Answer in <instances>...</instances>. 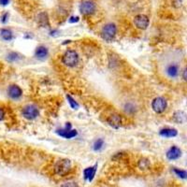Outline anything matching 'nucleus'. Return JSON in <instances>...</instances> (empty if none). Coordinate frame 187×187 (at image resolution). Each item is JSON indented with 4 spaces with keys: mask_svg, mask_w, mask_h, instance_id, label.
<instances>
[{
    "mask_svg": "<svg viewBox=\"0 0 187 187\" xmlns=\"http://www.w3.org/2000/svg\"><path fill=\"white\" fill-rule=\"evenodd\" d=\"M39 114V110L37 106L35 105H27L23 110V115L24 118L28 120L36 119Z\"/></svg>",
    "mask_w": 187,
    "mask_h": 187,
    "instance_id": "nucleus-5",
    "label": "nucleus"
},
{
    "mask_svg": "<svg viewBox=\"0 0 187 187\" xmlns=\"http://www.w3.org/2000/svg\"><path fill=\"white\" fill-rule=\"evenodd\" d=\"M79 20H80V18L78 16H72L69 19V23H77V22H79Z\"/></svg>",
    "mask_w": 187,
    "mask_h": 187,
    "instance_id": "nucleus-25",
    "label": "nucleus"
},
{
    "mask_svg": "<svg viewBox=\"0 0 187 187\" xmlns=\"http://www.w3.org/2000/svg\"><path fill=\"white\" fill-rule=\"evenodd\" d=\"M160 135L165 138H173L178 135V131L175 128H164L160 131Z\"/></svg>",
    "mask_w": 187,
    "mask_h": 187,
    "instance_id": "nucleus-14",
    "label": "nucleus"
},
{
    "mask_svg": "<svg viewBox=\"0 0 187 187\" xmlns=\"http://www.w3.org/2000/svg\"><path fill=\"white\" fill-rule=\"evenodd\" d=\"M4 117H5V112H4L3 109L0 108V121H2L4 119Z\"/></svg>",
    "mask_w": 187,
    "mask_h": 187,
    "instance_id": "nucleus-26",
    "label": "nucleus"
},
{
    "mask_svg": "<svg viewBox=\"0 0 187 187\" xmlns=\"http://www.w3.org/2000/svg\"><path fill=\"white\" fill-rule=\"evenodd\" d=\"M174 172L177 176H179L181 179H185L186 178V171L185 170H181L179 168H174Z\"/></svg>",
    "mask_w": 187,
    "mask_h": 187,
    "instance_id": "nucleus-22",
    "label": "nucleus"
},
{
    "mask_svg": "<svg viewBox=\"0 0 187 187\" xmlns=\"http://www.w3.org/2000/svg\"><path fill=\"white\" fill-rule=\"evenodd\" d=\"M103 146H104V140L102 139H98V140L95 141V143H94V150L99 151L103 148Z\"/></svg>",
    "mask_w": 187,
    "mask_h": 187,
    "instance_id": "nucleus-20",
    "label": "nucleus"
},
{
    "mask_svg": "<svg viewBox=\"0 0 187 187\" xmlns=\"http://www.w3.org/2000/svg\"><path fill=\"white\" fill-rule=\"evenodd\" d=\"M72 165H71V161L69 159H60L58 160L55 165H54V173L57 176L60 177H64L67 174H69L71 170Z\"/></svg>",
    "mask_w": 187,
    "mask_h": 187,
    "instance_id": "nucleus-1",
    "label": "nucleus"
},
{
    "mask_svg": "<svg viewBox=\"0 0 187 187\" xmlns=\"http://www.w3.org/2000/svg\"><path fill=\"white\" fill-rule=\"evenodd\" d=\"M97 168H98V164L95 165L94 167H90V168H87L84 169L83 175L87 181H93L94 177H95V175H96V172H97Z\"/></svg>",
    "mask_w": 187,
    "mask_h": 187,
    "instance_id": "nucleus-12",
    "label": "nucleus"
},
{
    "mask_svg": "<svg viewBox=\"0 0 187 187\" xmlns=\"http://www.w3.org/2000/svg\"><path fill=\"white\" fill-rule=\"evenodd\" d=\"M108 122H109V123L110 124L111 127H119L120 124H121V117L119 115H117V114H113L109 118Z\"/></svg>",
    "mask_w": 187,
    "mask_h": 187,
    "instance_id": "nucleus-15",
    "label": "nucleus"
},
{
    "mask_svg": "<svg viewBox=\"0 0 187 187\" xmlns=\"http://www.w3.org/2000/svg\"><path fill=\"white\" fill-rule=\"evenodd\" d=\"M21 55L17 52H10L8 54V57L7 59L10 61V62H15V61H18L19 59H21Z\"/></svg>",
    "mask_w": 187,
    "mask_h": 187,
    "instance_id": "nucleus-19",
    "label": "nucleus"
},
{
    "mask_svg": "<svg viewBox=\"0 0 187 187\" xmlns=\"http://www.w3.org/2000/svg\"><path fill=\"white\" fill-rule=\"evenodd\" d=\"M80 10L83 15H91L96 10V5L93 1L90 0H85L81 4Z\"/></svg>",
    "mask_w": 187,
    "mask_h": 187,
    "instance_id": "nucleus-8",
    "label": "nucleus"
},
{
    "mask_svg": "<svg viewBox=\"0 0 187 187\" xmlns=\"http://www.w3.org/2000/svg\"><path fill=\"white\" fill-rule=\"evenodd\" d=\"M174 120L177 123H183L186 121V115H185V113L183 111H176L174 113Z\"/></svg>",
    "mask_w": 187,
    "mask_h": 187,
    "instance_id": "nucleus-17",
    "label": "nucleus"
},
{
    "mask_svg": "<svg viewBox=\"0 0 187 187\" xmlns=\"http://www.w3.org/2000/svg\"><path fill=\"white\" fill-rule=\"evenodd\" d=\"M56 133L60 136V137H63L65 139H72L74 137L77 136L78 132L77 130H74L71 128V123H68L66 124V127L63 128V129H60V130H57Z\"/></svg>",
    "mask_w": 187,
    "mask_h": 187,
    "instance_id": "nucleus-6",
    "label": "nucleus"
},
{
    "mask_svg": "<svg viewBox=\"0 0 187 187\" xmlns=\"http://www.w3.org/2000/svg\"><path fill=\"white\" fill-rule=\"evenodd\" d=\"M150 166H151L150 161L147 160V159H141V160L139 161V164H138L139 168L141 169V170H146V169L150 168Z\"/></svg>",
    "mask_w": 187,
    "mask_h": 187,
    "instance_id": "nucleus-18",
    "label": "nucleus"
},
{
    "mask_svg": "<svg viewBox=\"0 0 187 187\" xmlns=\"http://www.w3.org/2000/svg\"><path fill=\"white\" fill-rule=\"evenodd\" d=\"M35 55L36 57L39 58V59H44L48 56V49L47 47L43 46V45H40L39 46L37 49H36V52H35Z\"/></svg>",
    "mask_w": 187,
    "mask_h": 187,
    "instance_id": "nucleus-13",
    "label": "nucleus"
},
{
    "mask_svg": "<svg viewBox=\"0 0 187 187\" xmlns=\"http://www.w3.org/2000/svg\"><path fill=\"white\" fill-rule=\"evenodd\" d=\"M117 33V27L114 23H107L103 26L102 30H101V37L103 39L107 40V41H111Z\"/></svg>",
    "mask_w": 187,
    "mask_h": 187,
    "instance_id": "nucleus-3",
    "label": "nucleus"
},
{
    "mask_svg": "<svg viewBox=\"0 0 187 187\" xmlns=\"http://www.w3.org/2000/svg\"><path fill=\"white\" fill-rule=\"evenodd\" d=\"M8 95L12 99H18L23 96V90L16 84L10 85L8 89Z\"/></svg>",
    "mask_w": 187,
    "mask_h": 187,
    "instance_id": "nucleus-10",
    "label": "nucleus"
},
{
    "mask_svg": "<svg viewBox=\"0 0 187 187\" xmlns=\"http://www.w3.org/2000/svg\"><path fill=\"white\" fill-rule=\"evenodd\" d=\"M67 98H68V100H69V103L70 107H71L73 110H78V108H79V104L75 101V99L72 98L70 96H67Z\"/></svg>",
    "mask_w": 187,
    "mask_h": 187,
    "instance_id": "nucleus-21",
    "label": "nucleus"
},
{
    "mask_svg": "<svg viewBox=\"0 0 187 187\" xmlns=\"http://www.w3.org/2000/svg\"><path fill=\"white\" fill-rule=\"evenodd\" d=\"M0 36L2 37V39L4 40H7V41H10L13 39L12 32L10 29H7V28H3V29L0 30Z\"/></svg>",
    "mask_w": 187,
    "mask_h": 187,
    "instance_id": "nucleus-16",
    "label": "nucleus"
},
{
    "mask_svg": "<svg viewBox=\"0 0 187 187\" xmlns=\"http://www.w3.org/2000/svg\"><path fill=\"white\" fill-rule=\"evenodd\" d=\"M166 74L169 79H176L179 77L181 72V68L177 63H170L166 68Z\"/></svg>",
    "mask_w": 187,
    "mask_h": 187,
    "instance_id": "nucleus-7",
    "label": "nucleus"
},
{
    "mask_svg": "<svg viewBox=\"0 0 187 187\" xmlns=\"http://www.w3.org/2000/svg\"><path fill=\"white\" fill-rule=\"evenodd\" d=\"M61 187H78V185L75 182H67L62 185Z\"/></svg>",
    "mask_w": 187,
    "mask_h": 187,
    "instance_id": "nucleus-23",
    "label": "nucleus"
},
{
    "mask_svg": "<svg viewBox=\"0 0 187 187\" xmlns=\"http://www.w3.org/2000/svg\"><path fill=\"white\" fill-rule=\"evenodd\" d=\"M181 156V150L177 146H172L167 152V157L169 160H176Z\"/></svg>",
    "mask_w": 187,
    "mask_h": 187,
    "instance_id": "nucleus-11",
    "label": "nucleus"
},
{
    "mask_svg": "<svg viewBox=\"0 0 187 187\" xmlns=\"http://www.w3.org/2000/svg\"><path fill=\"white\" fill-rule=\"evenodd\" d=\"M134 23L139 29H146L149 25V19L144 14H139L134 18Z\"/></svg>",
    "mask_w": 187,
    "mask_h": 187,
    "instance_id": "nucleus-9",
    "label": "nucleus"
},
{
    "mask_svg": "<svg viewBox=\"0 0 187 187\" xmlns=\"http://www.w3.org/2000/svg\"><path fill=\"white\" fill-rule=\"evenodd\" d=\"M63 64L69 68H74L79 63V54L74 50H68L62 58Z\"/></svg>",
    "mask_w": 187,
    "mask_h": 187,
    "instance_id": "nucleus-2",
    "label": "nucleus"
},
{
    "mask_svg": "<svg viewBox=\"0 0 187 187\" xmlns=\"http://www.w3.org/2000/svg\"><path fill=\"white\" fill-rule=\"evenodd\" d=\"M182 79H183L184 81H186V69H184L182 70Z\"/></svg>",
    "mask_w": 187,
    "mask_h": 187,
    "instance_id": "nucleus-28",
    "label": "nucleus"
},
{
    "mask_svg": "<svg viewBox=\"0 0 187 187\" xmlns=\"http://www.w3.org/2000/svg\"><path fill=\"white\" fill-rule=\"evenodd\" d=\"M8 18H9V13H8V12H6V13H5L3 16H2V20H1V21H2V23H6L8 22V20H9Z\"/></svg>",
    "mask_w": 187,
    "mask_h": 187,
    "instance_id": "nucleus-24",
    "label": "nucleus"
},
{
    "mask_svg": "<svg viewBox=\"0 0 187 187\" xmlns=\"http://www.w3.org/2000/svg\"><path fill=\"white\" fill-rule=\"evenodd\" d=\"M10 2V0H0V5L1 6H7Z\"/></svg>",
    "mask_w": 187,
    "mask_h": 187,
    "instance_id": "nucleus-27",
    "label": "nucleus"
},
{
    "mask_svg": "<svg viewBox=\"0 0 187 187\" xmlns=\"http://www.w3.org/2000/svg\"><path fill=\"white\" fill-rule=\"evenodd\" d=\"M168 106L167 100L164 98L158 97L156 98H154L152 102V108L154 112L156 113H162L166 110Z\"/></svg>",
    "mask_w": 187,
    "mask_h": 187,
    "instance_id": "nucleus-4",
    "label": "nucleus"
}]
</instances>
